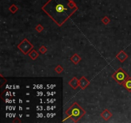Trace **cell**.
<instances>
[{"instance_id":"1","label":"cell","mask_w":131,"mask_h":123,"mask_svg":"<svg viewBox=\"0 0 131 123\" xmlns=\"http://www.w3.org/2000/svg\"><path fill=\"white\" fill-rule=\"evenodd\" d=\"M42 8L50 15H65L68 17L74 12L73 9L76 8V6L71 0H49Z\"/></svg>"},{"instance_id":"2","label":"cell","mask_w":131,"mask_h":123,"mask_svg":"<svg viewBox=\"0 0 131 123\" xmlns=\"http://www.w3.org/2000/svg\"><path fill=\"white\" fill-rule=\"evenodd\" d=\"M125 78H126V75L124 73H120L117 75V79H118V80H120V81H123Z\"/></svg>"}]
</instances>
